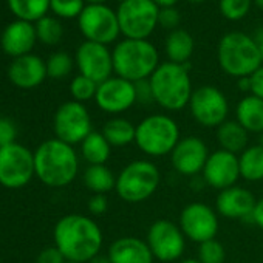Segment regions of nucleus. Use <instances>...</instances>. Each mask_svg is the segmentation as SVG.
I'll use <instances>...</instances> for the list:
<instances>
[{"label": "nucleus", "instance_id": "37998d69", "mask_svg": "<svg viewBox=\"0 0 263 263\" xmlns=\"http://www.w3.org/2000/svg\"><path fill=\"white\" fill-rule=\"evenodd\" d=\"M252 223L255 226H258L260 229H263V198L257 200L254 212H252Z\"/></svg>", "mask_w": 263, "mask_h": 263}, {"label": "nucleus", "instance_id": "ea45409f", "mask_svg": "<svg viewBox=\"0 0 263 263\" xmlns=\"http://www.w3.org/2000/svg\"><path fill=\"white\" fill-rule=\"evenodd\" d=\"M135 88H137V101L147 104V102H154V93H152V87H151V81L149 79H143L135 82Z\"/></svg>", "mask_w": 263, "mask_h": 263}, {"label": "nucleus", "instance_id": "aec40b11", "mask_svg": "<svg viewBox=\"0 0 263 263\" xmlns=\"http://www.w3.org/2000/svg\"><path fill=\"white\" fill-rule=\"evenodd\" d=\"M111 263H154L155 257L146 240L134 235L116 238L107 251Z\"/></svg>", "mask_w": 263, "mask_h": 263}, {"label": "nucleus", "instance_id": "bb28decb", "mask_svg": "<svg viewBox=\"0 0 263 263\" xmlns=\"http://www.w3.org/2000/svg\"><path fill=\"white\" fill-rule=\"evenodd\" d=\"M166 53L171 62L184 65L194 53V39L184 30H174L166 39Z\"/></svg>", "mask_w": 263, "mask_h": 263}, {"label": "nucleus", "instance_id": "c03bdc74", "mask_svg": "<svg viewBox=\"0 0 263 263\" xmlns=\"http://www.w3.org/2000/svg\"><path fill=\"white\" fill-rule=\"evenodd\" d=\"M252 39L255 41V44L258 47V51H260V56H261V62H263V28L257 30L255 37H252Z\"/></svg>", "mask_w": 263, "mask_h": 263}, {"label": "nucleus", "instance_id": "4468645a", "mask_svg": "<svg viewBox=\"0 0 263 263\" xmlns=\"http://www.w3.org/2000/svg\"><path fill=\"white\" fill-rule=\"evenodd\" d=\"M180 228L187 240L198 245L212 240L218 232L217 212L204 203H191L180 214Z\"/></svg>", "mask_w": 263, "mask_h": 263}, {"label": "nucleus", "instance_id": "9d476101", "mask_svg": "<svg viewBox=\"0 0 263 263\" xmlns=\"http://www.w3.org/2000/svg\"><path fill=\"white\" fill-rule=\"evenodd\" d=\"M146 241L154 257L164 263L181 258L186 249V237L180 224L166 218H160L151 224Z\"/></svg>", "mask_w": 263, "mask_h": 263}, {"label": "nucleus", "instance_id": "864d4df0", "mask_svg": "<svg viewBox=\"0 0 263 263\" xmlns=\"http://www.w3.org/2000/svg\"><path fill=\"white\" fill-rule=\"evenodd\" d=\"M191 2H203V0H191Z\"/></svg>", "mask_w": 263, "mask_h": 263}, {"label": "nucleus", "instance_id": "79ce46f5", "mask_svg": "<svg viewBox=\"0 0 263 263\" xmlns=\"http://www.w3.org/2000/svg\"><path fill=\"white\" fill-rule=\"evenodd\" d=\"M251 93L263 99V65L251 76Z\"/></svg>", "mask_w": 263, "mask_h": 263}, {"label": "nucleus", "instance_id": "2eb2a0df", "mask_svg": "<svg viewBox=\"0 0 263 263\" xmlns=\"http://www.w3.org/2000/svg\"><path fill=\"white\" fill-rule=\"evenodd\" d=\"M95 101L96 105L105 113H124L138 102L135 84L119 76L110 78L98 85Z\"/></svg>", "mask_w": 263, "mask_h": 263}, {"label": "nucleus", "instance_id": "5701e85b", "mask_svg": "<svg viewBox=\"0 0 263 263\" xmlns=\"http://www.w3.org/2000/svg\"><path fill=\"white\" fill-rule=\"evenodd\" d=\"M217 140L223 151L238 155L249 147V132L237 121H226L217 127Z\"/></svg>", "mask_w": 263, "mask_h": 263}, {"label": "nucleus", "instance_id": "49530a36", "mask_svg": "<svg viewBox=\"0 0 263 263\" xmlns=\"http://www.w3.org/2000/svg\"><path fill=\"white\" fill-rule=\"evenodd\" d=\"M154 2L158 5V7H163V8H171V7H174L178 0H154Z\"/></svg>", "mask_w": 263, "mask_h": 263}, {"label": "nucleus", "instance_id": "6e6552de", "mask_svg": "<svg viewBox=\"0 0 263 263\" xmlns=\"http://www.w3.org/2000/svg\"><path fill=\"white\" fill-rule=\"evenodd\" d=\"M160 8L154 0H125L118 8L121 33L127 39H146L158 24Z\"/></svg>", "mask_w": 263, "mask_h": 263}, {"label": "nucleus", "instance_id": "7ed1b4c3", "mask_svg": "<svg viewBox=\"0 0 263 263\" xmlns=\"http://www.w3.org/2000/svg\"><path fill=\"white\" fill-rule=\"evenodd\" d=\"M189 65L174 62L160 64L154 74L149 78L154 102L167 111H178L189 105L192 96V82L187 73Z\"/></svg>", "mask_w": 263, "mask_h": 263}, {"label": "nucleus", "instance_id": "a211bd4d", "mask_svg": "<svg viewBox=\"0 0 263 263\" xmlns=\"http://www.w3.org/2000/svg\"><path fill=\"white\" fill-rule=\"evenodd\" d=\"M209 155L211 154L203 140L198 137H186L181 138L172 151L171 161L180 175L195 177L203 172Z\"/></svg>", "mask_w": 263, "mask_h": 263}, {"label": "nucleus", "instance_id": "9b49d317", "mask_svg": "<svg viewBox=\"0 0 263 263\" xmlns=\"http://www.w3.org/2000/svg\"><path fill=\"white\" fill-rule=\"evenodd\" d=\"M91 118L84 104L68 101L54 115V134L58 140L73 146L82 143L91 134Z\"/></svg>", "mask_w": 263, "mask_h": 263}, {"label": "nucleus", "instance_id": "72a5a7b5", "mask_svg": "<svg viewBox=\"0 0 263 263\" xmlns=\"http://www.w3.org/2000/svg\"><path fill=\"white\" fill-rule=\"evenodd\" d=\"M73 68V61L67 53H54L50 56L47 62V74L53 79H62L65 78Z\"/></svg>", "mask_w": 263, "mask_h": 263}, {"label": "nucleus", "instance_id": "2f4dec72", "mask_svg": "<svg viewBox=\"0 0 263 263\" xmlns=\"http://www.w3.org/2000/svg\"><path fill=\"white\" fill-rule=\"evenodd\" d=\"M98 85L99 84H96L95 81H91V79L79 74V76H76L71 81L70 91H71V96L74 98V101H78V102L82 104V102H85V101H88V99H91V98L96 96Z\"/></svg>", "mask_w": 263, "mask_h": 263}, {"label": "nucleus", "instance_id": "4c0bfd02", "mask_svg": "<svg viewBox=\"0 0 263 263\" xmlns=\"http://www.w3.org/2000/svg\"><path fill=\"white\" fill-rule=\"evenodd\" d=\"M36 263H67V260L56 246H50L37 255Z\"/></svg>", "mask_w": 263, "mask_h": 263}, {"label": "nucleus", "instance_id": "e433bc0d", "mask_svg": "<svg viewBox=\"0 0 263 263\" xmlns=\"http://www.w3.org/2000/svg\"><path fill=\"white\" fill-rule=\"evenodd\" d=\"M16 137H17L16 124L10 118H0V147L14 144Z\"/></svg>", "mask_w": 263, "mask_h": 263}, {"label": "nucleus", "instance_id": "8fccbe9b", "mask_svg": "<svg viewBox=\"0 0 263 263\" xmlns=\"http://www.w3.org/2000/svg\"><path fill=\"white\" fill-rule=\"evenodd\" d=\"M87 2H90V5H102V2H105V0H87Z\"/></svg>", "mask_w": 263, "mask_h": 263}, {"label": "nucleus", "instance_id": "412c9836", "mask_svg": "<svg viewBox=\"0 0 263 263\" xmlns=\"http://www.w3.org/2000/svg\"><path fill=\"white\" fill-rule=\"evenodd\" d=\"M47 74V64L34 54L16 58L10 65L8 78L21 88H34L44 82Z\"/></svg>", "mask_w": 263, "mask_h": 263}, {"label": "nucleus", "instance_id": "cd10ccee", "mask_svg": "<svg viewBox=\"0 0 263 263\" xmlns=\"http://www.w3.org/2000/svg\"><path fill=\"white\" fill-rule=\"evenodd\" d=\"M240 177L246 181L255 183L263 180V146H249L238 157Z\"/></svg>", "mask_w": 263, "mask_h": 263}, {"label": "nucleus", "instance_id": "5fc2aeb1", "mask_svg": "<svg viewBox=\"0 0 263 263\" xmlns=\"http://www.w3.org/2000/svg\"><path fill=\"white\" fill-rule=\"evenodd\" d=\"M119 2H121V4H122V2H125V0H119Z\"/></svg>", "mask_w": 263, "mask_h": 263}, {"label": "nucleus", "instance_id": "c756f323", "mask_svg": "<svg viewBox=\"0 0 263 263\" xmlns=\"http://www.w3.org/2000/svg\"><path fill=\"white\" fill-rule=\"evenodd\" d=\"M51 0H8V7L19 21L31 22L45 17Z\"/></svg>", "mask_w": 263, "mask_h": 263}, {"label": "nucleus", "instance_id": "393cba45", "mask_svg": "<svg viewBox=\"0 0 263 263\" xmlns=\"http://www.w3.org/2000/svg\"><path fill=\"white\" fill-rule=\"evenodd\" d=\"M102 135L111 147H124L135 143L137 125L124 118H113L104 124Z\"/></svg>", "mask_w": 263, "mask_h": 263}, {"label": "nucleus", "instance_id": "dca6fc26", "mask_svg": "<svg viewBox=\"0 0 263 263\" xmlns=\"http://www.w3.org/2000/svg\"><path fill=\"white\" fill-rule=\"evenodd\" d=\"M76 64L82 76L101 84L111 78L113 56L108 48L96 42H84L76 53Z\"/></svg>", "mask_w": 263, "mask_h": 263}, {"label": "nucleus", "instance_id": "de8ad7c7", "mask_svg": "<svg viewBox=\"0 0 263 263\" xmlns=\"http://www.w3.org/2000/svg\"><path fill=\"white\" fill-rule=\"evenodd\" d=\"M88 263H111L110 261V258H108V255H102V254H98V255H95Z\"/></svg>", "mask_w": 263, "mask_h": 263}, {"label": "nucleus", "instance_id": "6ab92c4d", "mask_svg": "<svg viewBox=\"0 0 263 263\" xmlns=\"http://www.w3.org/2000/svg\"><path fill=\"white\" fill-rule=\"evenodd\" d=\"M255 197L245 187L232 186L224 191H220L215 206L217 212L231 220L252 221V212L255 208Z\"/></svg>", "mask_w": 263, "mask_h": 263}, {"label": "nucleus", "instance_id": "7c9ffc66", "mask_svg": "<svg viewBox=\"0 0 263 263\" xmlns=\"http://www.w3.org/2000/svg\"><path fill=\"white\" fill-rule=\"evenodd\" d=\"M62 25L59 21H56L54 17H42L41 21H37L36 25V34L41 39V42L47 44V45H54L62 39Z\"/></svg>", "mask_w": 263, "mask_h": 263}, {"label": "nucleus", "instance_id": "c85d7f7f", "mask_svg": "<svg viewBox=\"0 0 263 263\" xmlns=\"http://www.w3.org/2000/svg\"><path fill=\"white\" fill-rule=\"evenodd\" d=\"M84 183H85L87 189L91 191L93 194L105 195L107 192L115 189L116 177L105 164L88 166L87 171L84 172Z\"/></svg>", "mask_w": 263, "mask_h": 263}, {"label": "nucleus", "instance_id": "ddd939ff", "mask_svg": "<svg viewBox=\"0 0 263 263\" xmlns=\"http://www.w3.org/2000/svg\"><path fill=\"white\" fill-rule=\"evenodd\" d=\"M79 28L90 42L111 44L121 33L116 13L105 5H88L79 16Z\"/></svg>", "mask_w": 263, "mask_h": 263}, {"label": "nucleus", "instance_id": "3c124183", "mask_svg": "<svg viewBox=\"0 0 263 263\" xmlns=\"http://www.w3.org/2000/svg\"><path fill=\"white\" fill-rule=\"evenodd\" d=\"M258 144L263 146V134H260V138H258Z\"/></svg>", "mask_w": 263, "mask_h": 263}, {"label": "nucleus", "instance_id": "f704fd0d", "mask_svg": "<svg viewBox=\"0 0 263 263\" xmlns=\"http://www.w3.org/2000/svg\"><path fill=\"white\" fill-rule=\"evenodd\" d=\"M251 0H220V11L229 21H238L248 14Z\"/></svg>", "mask_w": 263, "mask_h": 263}, {"label": "nucleus", "instance_id": "f03ea898", "mask_svg": "<svg viewBox=\"0 0 263 263\" xmlns=\"http://www.w3.org/2000/svg\"><path fill=\"white\" fill-rule=\"evenodd\" d=\"M36 177L50 187L70 184L79 171V160L73 146L54 138L42 143L34 152Z\"/></svg>", "mask_w": 263, "mask_h": 263}, {"label": "nucleus", "instance_id": "f3484780", "mask_svg": "<svg viewBox=\"0 0 263 263\" xmlns=\"http://www.w3.org/2000/svg\"><path fill=\"white\" fill-rule=\"evenodd\" d=\"M201 178L204 180V184L217 191L235 186L238 178H241L238 157L223 149L212 152L204 164Z\"/></svg>", "mask_w": 263, "mask_h": 263}, {"label": "nucleus", "instance_id": "a18cd8bd", "mask_svg": "<svg viewBox=\"0 0 263 263\" xmlns=\"http://www.w3.org/2000/svg\"><path fill=\"white\" fill-rule=\"evenodd\" d=\"M238 87H240L241 91H251V76L240 78L238 79Z\"/></svg>", "mask_w": 263, "mask_h": 263}, {"label": "nucleus", "instance_id": "b1692460", "mask_svg": "<svg viewBox=\"0 0 263 263\" xmlns=\"http://www.w3.org/2000/svg\"><path fill=\"white\" fill-rule=\"evenodd\" d=\"M237 122H240L249 134H263V99L249 95L245 96L235 110Z\"/></svg>", "mask_w": 263, "mask_h": 263}, {"label": "nucleus", "instance_id": "39448f33", "mask_svg": "<svg viewBox=\"0 0 263 263\" xmlns=\"http://www.w3.org/2000/svg\"><path fill=\"white\" fill-rule=\"evenodd\" d=\"M218 64L224 73L240 79L252 76L261 67V56L252 37L234 31L220 41Z\"/></svg>", "mask_w": 263, "mask_h": 263}, {"label": "nucleus", "instance_id": "603ef678", "mask_svg": "<svg viewBox=\"0 0 263 263\" xmlns=\"http://www.w3.org/2000/svg\"><path fill=\"white\" fill-rule=\"evenodd\" d=\"M255 2H257V4H258L260 7H263V0H255Z\"/></svg>", "mask_w": 263, "mask_h": 263}, {"label": "nucleus", "instance_id": "c9c22d12", "mask_svg": "<svg viewBox=\"0 0 263 263\" xmlns=\"http://www.w3.org/2000/svg\"><path fill=\"white\" fill-rule=\"evenodd\" d=\"M50 8L61 17H76L84 11V0H51Z\"/></svg>", "mask_w": 263, "mask_h": 263}, {"label": "nucleus", "instance_id": "473e14b6", "mask_svg": "<svg viewBox=\"0 0 263 263\" xmlns=\"http://www.w3.org/2000/svg\"><path fill=\"white\" fill-rule=\"evenodd\" d=\"M226 258L224 246L212 238L198 245V260L201 263H223Z\"/></svg>", "mask_w": 263, "mask_h": 263}, {"label": "nucleus", "instance_id": "1a4fd4ad", "mask_svg": "<svg viewBox=\"0 0 263 263\" xmlns=\"http://www.w3.org/2000/svg\"><path fill=\"white\" fill-rule=\"evenodd\" d=\"M36 175L34 155L17 143L0 147V184L8 189H19Z\"/></svg>", "mask_w": 263, "mask_h": 263}, {"label": "nucleus", "instance_id": "58836bf2", "mask_svg": "<svg viewBox=\"0 0 263 263\" xmlns=\"http://www.w3.org/2000/svg\"><path fill=\"white\" fill-rule=\"evenodd\" d=\"M158 24L164 28H175L180 24V13L175 8H163L158 14Z\"/></svg>", "mask_w": 263, "mask_h": 263}, {"label": "nucleus", "instance_id": "0eeeda50", "mask_svg": "<svg viewBox=\"0 0 263 263\" xmlns=\"http://www.w3.org/2000/svg\"><path fill=\"white\" fill-rule=\"evenodd\" d=\"M160 183L161 174L154 163L135 160L118 174L115 191L125 203H143L157 192Z\"/></svg>", "mask_w": 263, "mask_h": 263}, {"label": "nucleus", "instance_id": "20e7f679", "mask_svg": "<svg viewBox=\"0 0 263 263\" xmlns=\"http://www.w3.org/2000/svg\"><path fill=\"white\" fill-rule=\"evenodd\" d=\"M111 56L116 76L134 84L149 79L160 65L157 48L146 39H125L115 47Z\"/></svg>", "mask_w": 263, "mask_h": 263}, {"label": "nucleus", "instance_id": "f8f14e48", "mask_svg": "<svg viewBox=\"0 0 263 263\" xmlns=\"http://www.w3.org/2000/svg\"><path fill=\"white\" fill-rule=\"evenodd\" d=\"M189 110L192 118L206 128L220 127L226 122L229 105L226 96L212 85H203L192 91L189 101Z\"/></svg>", "mask_w": 263, "mask_h": 263}, {"label": "nucleus", "instance_id": "f257e3e1", "mask_svg": "<svg viewBox=\"0 0 263 263\" xmlns=\"http://www.w3.org/2000/svg\"><path fill=\"white\" fill-rule=\"evenodd\" d=\"M54 243L67 261L88 263L101 251L102 231L93 218L70 214L56 223Z\"/></svg>", "mask_w": 263, "mask_h": 263}, {"label": "nucleus", "instance_id": "a19ab883", "mask_svg": "<svg viewBox=\"0 0 263 263\" xmlns=\"http://www.w3.org/2000/svg\"><path fill=\"white\" fill-rule=\"evenodd\" d=\"M108 209V200L102 194H93V197L88 200V211L93 215H102Z\"/></svg>", "mask_w": 263, "mask_h": 263}, {"label": "nucleus", "instance_id": "4be33fe9", "mask_svg": "<svg viewBox=\"0 0 263 263\" xmlns=\"http://www.w3.org/2000/svg\"><path fill=\"white\" fill-rule=\"evenodd\" d=\"M36 27L31 25V22L25 21H16L10 24L4 34H2V48L7 54L21 58L25 54H30L31 48L36 42Z\"/></svg>", "mask_w": 263, "mask_h": 263}, {"label": "nucleus", "instance_id": "09e8293b", "mask_svg": "<svg viewBox=\"0 0 263 263\" xmlns=\"http://www.w3.org/2000/svg\"><path fill=\"white\" fill-rule=\"evenodd\" d=\"M181 263H201L198 258H186V260H183Z\"/></svg>", "mask_w": 263, "mask_h": 263}, {"label": "nucleus", "instance_id": "423d86ee", "mask_svg": "<svg viewBox=\"0 0 263 263\" xmlns=\"http://www.w3.org/2000/svg\"><path fill=\"white\" fill-rule=\"evenodd\" d=\"M180 140V127L169 115H151L137 125L135 144L147 157L171 155Z\"/></svg>", "mask_w": 263, "mask_h": 263}, {"label": "nucleus", "instance_id": "6e6d98bb", "mask_svg": "<svg viewBox=\"0 0 263 263\" xmlns=\"http://www.w3.org/2000/svg\"><path fill=\"white\" fill-rule=\"evenodd\" d=\"M67 263H76V261H67Z\"/></svg>", "mask_w": 263, "mask_h": 263}, {"label": "nucleus", "instance_id": "a878e982", "mask_svg": "<svg viewBox=\"0 0 263 263\" xmlns=\"http://www.w3.org/2000/svg\"><path fill=\"white\" fill-rule=\"evenodd\" d=\"M82 158L90 166L105 164L111 154V146L102 135V132H91V134L81 143Z\"/></svg>", "mask_w": 263, "mask_h": 263}]
</instances>
